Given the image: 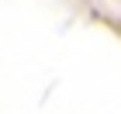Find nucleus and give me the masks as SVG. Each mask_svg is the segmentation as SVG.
Here are the masks:
<instances>
[]
</instances>
